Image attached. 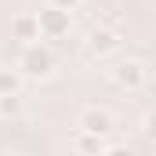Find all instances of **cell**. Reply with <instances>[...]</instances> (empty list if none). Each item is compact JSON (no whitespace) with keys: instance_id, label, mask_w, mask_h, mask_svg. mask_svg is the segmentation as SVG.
I'll return each mask as SVG.
<instances>
[{"instance_id":"cell-1","label":"cell","mask_w":156,"mask_h":156,"mask_svg":"<svg viewBox=\"0 0 156 156\" xmlns=\"http://www.w3.org/2000/svg\"><path fill=\"white\" fill-rule=\"evenodd\" d=\"M15 69L22 73V80H51L55 69H58V62H55L51 47H44L40 40H33V44H22V51L15 58Z\"/></svg>"},{"instance_id":"cell-2","label":"cell","mask_w":156,"mask_h":156,"mask_svg":"<svg viewBox=\"0 0 156 156\" xmlns=\"http://www.w3.org/2000/svg\"><path fill=\"white\" fill-rule=\"evenodd\" d=\"M105 80L116 87V91H142L149 83V62L145 58H120L105 69Z\"/></svg>"},{"instance_id":"cell-3","label":"cell","mask_w":156,"mask_h":156,"mask_svg":"<svg viewBox=\"0 0 156 156\" xmlns=\"http://www.w3.org/2000/svg\"><path fill=\"white\" fill-rule=\"evenodd\" d=\"M37 22H40V40H62L73 29V11H62V7L47 4V11H40Z\"/></svg>"},{"instance_id":"cell-4","label":"cell","mask_w":156,"mask_h":156,"mask_svg":"<svg viewBox=\"0 0 156 156\" xmlns=\"http://www.w3.org/2000/svg\"><path fill=\"white\" fill-rule=\"evenodd\" d=\"M80 131H87V134H98V138H105V134H113L116 131V116L105 109V105H87L76 120Z\"/></svg>"},{"instance_id":"cell-5","label":"cell","mask_w":156,"mask_h":156,"mask_svg":"<svg viewBox=\"0 0 156 156\" xmlns=\"http://www.w3.org/2000/svg\"><path fill=\"white\" fill-rule=\"evenodd\" d=\"M120 44H123V33L113 29V26H98V29H91L87 33V55H109V51H116Z\"/></svg>"},{"instance_id":"cell-6","label":"cell","mask_w":156,"mask_h":156,"mask_svg":"<svg viewBox=\"0 0 156 156\" xmlns=\"http://www.w3.org/2000/svg\"><path fill=\"white\" fill-rule=\"evenodd\" d=\"M11 40H18V44H33V40H40L37 15H15V18H11Z\"/></svg>"},{"instance_id":"cell-7","label":"cell","mask_w":156,"mask_h":156,"mask_svg":"<svg viewBox=\"0 0 156 156\" xmlns=\"http://www.w3.org/2000/svg\"><path fill=\"white\" fill-rule=\"evenodd\" d=\"M22 116H26V98H22V91L0 94V120H22Z\"/></svg>"},{"instance_id":"cell-8","label":"cell","mask_w":156,"mask_h":156,"mask_svg":"<svg viewBox=\"0 0 156 156\" xmlns=\"http://www.w3.org/2000/svg\"><path fill=\"white\" fill-rule=\"evenodd\" d=\"M22 91V73L15 66H0V94H15Z\"/></svg>"},{"instance_id":"cell-9","label":"cell","mask_w":156,"mask_h":156,"mask_svg":"<svg viewBox=\"0 0 156 156\" xmlns=\"http://www.w3.org/2000/svg\"><path fill=\"white\" fill-rule=\"evenodd\" d=\"M76 145L80 153H102L105 149V138H98V134H87V131H76Z\"/></svg>"},{"instance_id":"cell-10","label":"cell","mask_w":156,"mask_h":156,"mask_svg":"<svg viewBox=\"0 0 156 156\" xmlns=\"http://www.w3.org/2000/svg\"><path fill=\"white\" fill-rule=\"evenodd\" d=\"M51 7H62V11H80L83 7V0H47Z\"/></svg>"}]
</instances>
